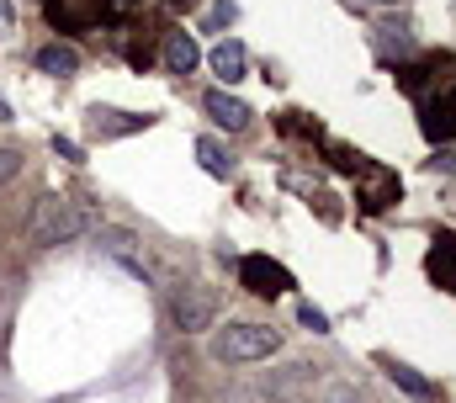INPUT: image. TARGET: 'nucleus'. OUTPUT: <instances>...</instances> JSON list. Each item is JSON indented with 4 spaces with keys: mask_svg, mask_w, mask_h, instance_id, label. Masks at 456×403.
Instances as JSON below:
<instances>
[{
    "mask_svg": "<svg viewBox=\"0 0 456 403\" xmlns=\"http://www.w3.org/2000/svg\"><path fill=\"white\" fill-rule=\"evenodd\" d=\"M91 223H96V212L80 207V202H69V197H43L37 207H32V239H37L43 250L75 244Z\"/></svg>",
    "mask_w": 456,
    "mask_h": 403,
    "instance_id": "obj_1",
    "label": "nucleus"
},
{
    "mask_svg": "<svg viewBox=\"0 0 456 403\" xmlns=\"http://www.w3.org/2000/svg\"><path fill=\"white\" fill-rule=\"evenodd\" d=\"M276 350H281V329H265V324H228V329L213 334V356L218 361H233V366L265 361Z\"/></svg>",
    "mask_w": 456,
    "mask_h": 403,
    "instance_id": "obj_2",
    "label": "nucleus"
},
{
    "mask_svg": "<svg viewBox=\"0 0 456 403\" xmlns=\"http://www.w3.org/2000/svg\"><path fill=\"white\" fill-rule=\"evenodd\" d=\"M170 324H175L181 334H208V329L218 324V298H213L208 287H181V292L170 298Z\"/></svg>",
    "mask_w": 456,
    "mask_h": 403,
    "instance_id": "obj_3",
    "label": "nucleus"
},
{
    "mask_svg": "<svg viewBox=\"0 0 456 403\" xmlns=\"http://www.w3.org/2000/svg\"><path fill=\"white\" fill-rule=\"evenodd\" d=\"M239 282H244L255 298H281V292L292 287V276H287L271 255H244V260H239Z\"/></svg>",
    "mask_w": 456,
    "mask_h": 403,
    "instance_id": "obj_4",
    "label": "nucleus"
},
{
    "mask_svg": "<svg viewBox=\"0 0 456 403\" xmlns=\"http://www.w3.org/2000/svg\"><path fill=\"white\" fill-rule=\"evenodd\" d=\"M154 117H138V111H117V106H91V138H127V133H143Z\"/></svg>",
    "mask_w": 456,
    "mask_h": 403,
    "instance_id": "obj_5",
    "label": "nucleus"
},
{
    "mask_svg": "<svg viewBox=\"0 0 456 403\" xmlns=\"http://www.w3.org/2000/svg\"><path fill=\"white\" fill-rule=\"evenodd\" d=\"M102 11H107V0H48V21L59 32H86V27H96Z\"/></svg>",
    "mask_w": 456,
    "mask_h": 403,
    "instance_id": "obj_6",
    "label": "nucleus"
},
{
    "mask_svg": "<svg viewBox=\"0 0 456 403\" xmlns=\"http://www.w3.org/2000/svg\"><path fill=\"white\" fill-rule=\"evenodd\" d=\"M202 106H208V117H213L218 127H228V133H244V127H249V117H255L244 101L228 96V91H208V96H202Z\"/></svg>",
    "mask_w": 456,
    "mask_h": 403,
    "instance_id": "obj_7",
    "label": "nucleus"
},
{
    "mask_svg": "<svg viewBox=\"0 0 456 403\" xmlns=\"http://www.w3.org/2000/svg\"><path fill=\"white\" fill-rule=\"evenodd\" d=\"M37 70L53 75V80H69V75H80V48L75 43H48V48H37Z\"/></svg>",
    "mask_w": 456,
    "mask_h": 403,
    "instance_id": "obj_8",
    "label": "nucleus"
},
{
    "mask_svg": "<svg viewBox=\"0 0 456 403\" xmlns=\"http://www.w3.org/2000/svg\"><path fill=\"white\" fill-rule=\"evenodd\" d=\"M208 64H213V75H218V80H228V86H233V80H244L249 53H244V43H233V37H228V43H218V48L208 53Z\"/></svg>",
    "mask_w": 456,
    "mask_h": 403,
    "instance_id": "obj_9",
    "label": "nucleus"
},
{
    "mask_svg": "<svg viewBox=\"0 0 456 403\" xmlns=\"http://www.w3.org/2000/svg\"><path fill=\"white\" fill-rule=\"evenodd\" d=\"M197 59H202V53H197L191 32H170V37H165V70H170V75H191Z\"/></svg>",
    "mask_w": 456,
    "mask_h": 403,
    "instance_id": "obj_10",
    "label": "nucleus"
},
{
    "mask_svg": "<svg viewBox=\"0 0 456 403\" xmlns=\"http://www.w3.org/2000/svg\"><path fill=\"white\" fill-rule=\"evenodd\" d=\"M425 133H430V138H456V86L446 91V96H436V101H430Z\"/></svg>",
    "mask_w": 456,
    "mask_h": 403,
    "instance_id": "obj_11",
    "label": "nucleus"
},
{
    "mask_svg": "<svg viewBox=\"0 0 456 403\" xmlns=\"http://www.w3.org/2000/svg\"><path fill=\"white\" fill-rule=\"evenodd\" d=\"M366 176H371V192L361 197L366 212H382V207H393V202H398V176H387V170H377V165H366Z\"/></svg>",
    "mask_w": 456,
    "mask_h": 403,
    "instance_id": "obj_12",
    "label": "nucleus"
},
{
    "mask_svg": "<svg viewBox=\"0 0 456 403\" xmlns=\"http://www.w3.org/2000/svg\"><path fill=\"white\" fill-rule=\"evenodd\" d=\"M197 160H202V170L218 176V181H228V170H233V160H228V149L218 138H197Z\"/></svg>",
    "mask_w": 456,
    "mask_h": 403,
    "instance_id": "obj_13",
    "label": "nucleus"
},
{
    "mask_svg": "<svg viewBox=\"0 0 456 403\" xmlns=\"http://www.w3.org/2000/svg\"><path fill=\"white\" fill-rule=\"evenodd\" d=\"M393 382H398V388H403V393H409V399H436V388H430V382H425V377H419V372H409V366H393Z\"/></svg>",
    "mask_w": 456,
    "mask_h": 403,
    "instance_id": "obj_14",
    "label": "nucleus"
},
{
    "mask_svg": "<svg viewBox=\"0 0 456 403\" xmlns=\"http://www.w3.org/2000/svg\"><path fill=\"white\" fill-rule=\"evenodd\" d=\"M297 318H303V329H314V334H330V318H324V308L303 302V308H297Z\"/></svg>",
    "mask_w": 456,
    "mask_h": 403,
    "instance_id": "obj_15",
    "label": "nucleus"
},
{
    "mask_svg": "<svg viewBox=\"0 0 456 403\" xmlns=\"http://www.w3.org/2000/svg\"><path fill=\"white\" fill-rule=\"evenodd\" d=\"M16 170H21V149H16V144H0V186H5Z\"/></svg>",
    "mask_w": 456,
    "mask_h": 403,
    "instance_id": "obj_16",
    "label": "nucleus"
},
{
    "mask_svg": "<svg viewBox=\"0 0 456 403\" xmlns=\"http://www.w3.org/2000/svg\"><path fill=\"white\" fill-rule=\"evenodd\" d=\"M53 154H59V160H69V165H80V160H86V154H80V144H75V138H64V133H53Z\"/></svg>",
    "mask_w": 456,
    "mask_h": 403,
    "instance_id": "obj_17",
    "label": "nucleus"
},
{
    "mask_svg": "<svg viewBox=\"0 0 456 403\" xmlns=\"http://www.w3.org/2000/svg\"><path fill=\"white\" fill-rule=\"evenodd\" d=\"M233 16H239V5H233V0H218V5H213V16H208V27H228Z\"/></svg>",
    "mask_w": 456,
    "mask_h": 403,
    "instance_id": "obj_18",
    "label": "nucleus"
},
{
    "mask_svg": "<svg viewBox=\"0 0 456 403\" xmlns=\"http://www.w3.org/2000/svg\"><path fill=\"white\" fill-rule=\"evenodd\" d=\"M324 403H355V388H330V399Z\"/></svg>",
    "mask_w": 456,
    "mask_h": 403,
    "instance_id": "obj_19",
    "label": "nucleus"
},
{
    "mask_svg": "<svg viewBox=\"0 0 456 403\" xmlns=\"http://www.w3.org/2000/svg\"><path fill=\"white\" fill-rule=\"evenodd\" d=\"M0 122H16V111H11V101L0 96Z\"/></svg>",
    "mask_w": 456,
    "mask_h": 403,
    "instance_id": "obj_20",
    "label": "nucleus"
},
{
    "mask_svg": "<svg viewBox=\"0 0 456 403\" xmlns=\"http://www.w3.org/2000/svg\"><path fill=\"white\" fill-rule=\"evenodd\" d=\"M0 16H11V0H0Z\"/></svg>",
    "mask_w": 456,
    "mask_h": 403,
    "instance_id": "obj_21",
    "label": "nucleus"
},
{
    "mask_svg": "<svg viewBox=\"0 0 456 403\" xmlns=\"http://www.w3.org/2000/svg\"><path fill=\"white\" fill-rule=\"evenodd\" d=\"M382 5H393V0H382Z\"/></svg>",
    "mask_w": 456,
    "mask_h": 403,
    "instance_id": "obj_22",
    "label": "nucleus"
}]
</instances>
